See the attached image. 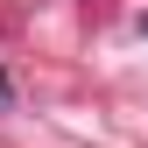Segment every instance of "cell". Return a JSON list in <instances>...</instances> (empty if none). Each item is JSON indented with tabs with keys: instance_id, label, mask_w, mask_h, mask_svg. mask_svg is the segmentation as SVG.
Returning a JSON list of instances; mask_svg holds the SVG:
<instances>
[{
	"instance_id": "6da1fadb",
	"label": "cell",
	"mask_w": 148,
	"mask_h": 148,
	"mask_svg": "<svg viewBox=\"0 0 148 148\" xmlns=\"http://www.w3.org/2000/svg\"><path fill=\"white\" fill-rule=\"evenodd\" d=\"M7 99H14V85H7V71H0V106H7Z\"/></svg>"
}]
</instances>
